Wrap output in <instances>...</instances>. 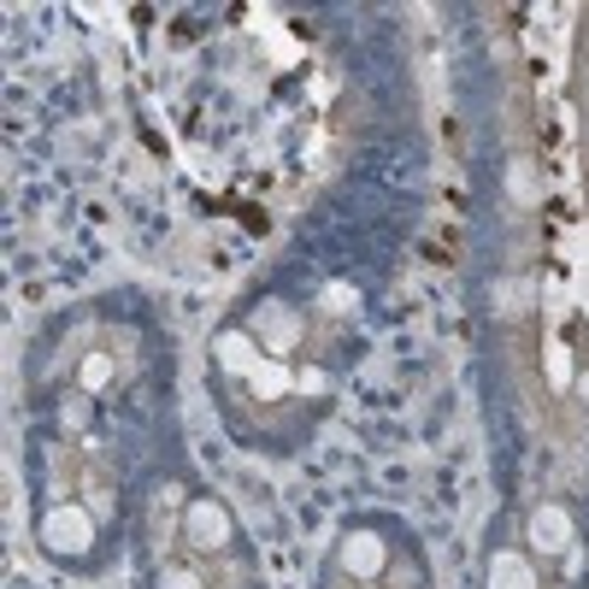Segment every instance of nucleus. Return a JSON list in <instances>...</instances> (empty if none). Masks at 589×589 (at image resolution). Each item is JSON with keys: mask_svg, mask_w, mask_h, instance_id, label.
<instances>
[{"mask_svg": "<svg viewBox=\"0 0 589 589\" xmlns=\"http://www.w3.org/2000/svg\"><path fill=\"white\" fill-rule=\"evenodd\" d=\"M89 419H95L89 395H72V401L60 407V425H65V430H89Z\"/></svg>", "mask_w": 589, "mask_h": 589, "instance_id": "9", "label": "nucleus"}, {"mask_svg": "<svg viewBox=\"0 0 589 589\" xmlns=\"http://www.w3.org/2000/svg\"><path fill=\"white\" fill-rule=\"evenodd\" d=\"M42 548L54 554V560H89V543H95V518L89 507H77V501H60V507L42 513Z\"/></svg>", "mask_w": 589, "mask_h": 589, "instance_id": "1", "label": "nucleus"}, {"mask_svg": "<svg viewBox=\"0 0 589 589\" xmlns=\"http://www.w3.org/2000/svg\"><path fill=\"white\" fill-rule=\"evenodd\" d=\"M336 560H342V571H354V578H377V571H384V543H377L372 531H349Z\"/></svg>", "mask_w": 589, "mask_h": 589, "instance_id": "3", "label": "nucleus"}, {"mask_svg": "<svg viewBox=\"0 0 589 589\" xmlns=\"http://www.w3.org/2000/svg\"><path fill=\"white\" fill-rule=\"evenodd\" d=\"M583 313H589V294H583Z\"/></svg>", "mask_w": 589, "mask_h": 589, "instance_id": "13", "label": "nucleus"}, {"mask_svg": "<svg viewBox=\"0 0 589 589\" xmlns=\"http://www.w3.org/2000/svg\"><path fill=\"white\" fill-rule=\"evenodd\" d=\"M183 536H189L195 548H231V543H236V518H231L224 501L195 495V501H189V513H183Z\"/></svg>", "mask_w": 589, "mask_h": 589, "instance_id": "2", "label": "nucleus"}, {"mask_svg": "<svg viewBox=\"0 0 589 589\" xmlns=\"http://www.w3.org/2000/svg\"><path fill=\"white\" fill-rule=\"evenodd\" d=\"M248 331L259 336V349H266V354H289V349H294V336H301V319H294V313H271V307H259V313L248 319Z\"/></svg>", "mask_w": 589, "mask_h": 589, "instance_id": "4", "label": "nucleus"}, {"mask_svg": "<svg viewBox=\"0 0 589 589\" xmlns=\"http://www.w3.org/2000/svg\"><path fill=\"white\" fill-rule=\"evenodd\" d=\"M531 548H543V554H566V548H571V518H566V507H536V513H531Z\"/></svg>", "mask_w": 589, "mask_h": 589, "instance_id": "6", "label": "nucleus"}, {"mask_svg": "<svg viewBox=\"0 0 589 589\" xmlns=\"http://www.w3.org/2000/svg\"><path fill=\"white\" fill-rule=\"evenodd\" d=\"M490 589H536V571H531L525 554L495 548V554H490Z\"/></svg>", "mask_w": 589, "mask_h": 589, "instance_id": "7", "label": "nucleus"}, {"mask_svg": "<svg viewBox=\"0 0 589 589\" xmlns=\"http://www.w3.org/2000/svg\"><path fill=\"white\" fill-rule=\"evenodd\" d=\"M578 389H583V395H589V372H583V384H578Z\"/></svg>", "mask_w": 589, "mask_h": 589, "instance_id": "12", "label": "nucleus"}, {"mask_svg": "<svg viewBox=\"0 0 589 589\" xmlns=\"http://www.w3.org/2000/svg\"><path fill=\"white\" fill-rule=\"evenodd\" d=\"M507 183H513V195H518V201H536V178H531V160H513Z\"/></svg>", "mask_w": 589, "mask_h": 589, "instance_id": "10", "label": "nucleus"}, {"mask_svg": "<svg viewBox=\"0 0 589 589\" xmlns=\"http://www.w3.org/2000/svg\"><path fill=\"white\" fill-rule=\"evenodd\" d=\"M160 589H201V578H195L189 566H165V571H160Z\"/></svg>", "mask_w": 589, "mask_h": 589, "instance_id": "11", "label": "nucleus"}, {"mask_svg": "<svg viewBox=\"0 0 589 589\" xmlns=\"http://www.w3.org/2000/svg\"><path fill=\"white\" fill-rule=\"evenodd\" d=\"M213 354H218V366H224V372H254L266 349H259V336H254V331H242V324H231V331H218Z\"/></svg>", "mask_w": 589, "mask_h": 589, "instance_id": "5", "label": "nucleus"}, {"mask_svg": "<svg viewBox=\"0 0 589 589\" xmlns=\"http://www.w3.org/2000/svg\"><path fill=\"white\" fill-rule=\"evenodd\" d=\"M118 366H113V360L107 354H89V360H83V372H77V384H83V395H95V389H107V377H113Z\"/></svg>", "mask_w": 589, "mask_h": 589, "instance_id": "8", "label": "nucleus"}]
</instances>
